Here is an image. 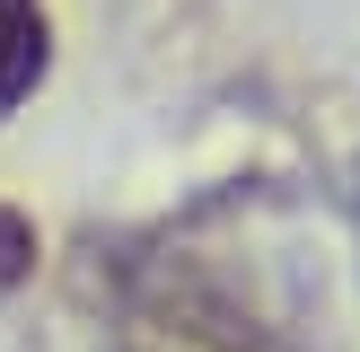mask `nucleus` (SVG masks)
<instances>
[{
	"instance_id": "2",
	"label": "nucleus",
	"mask_w": 360,
	"mask_h": 352,
	"mask_svg": "<svg viewBox=\"0 0 360 352\" xmlns=\"http://www.w3.org/2000/svg\"><path fill=\"white\" fill-rule=\"evenodd\" d=\"M35 256H44V238H35L27 211L0 203V291H18V282H35Z\"/></svg>"
},
{
	"instance_id": "1",
	"label": "nucleus",
	"mask_w": 360,
	"mask_h": 352,
	"mask_svg": "<svg viewBox=\"0 0 360 352\" xmlns=\"http://www.w3.org/2000/svg\"><path fill=\"white\" fill-rule=\"evenodd\" d=\"M44 70H53V18H44V0H0V123L44 88Z\"/></svg>"
}]
</instances>
